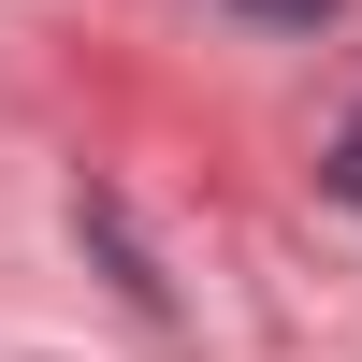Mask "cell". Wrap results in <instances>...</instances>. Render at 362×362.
Here are the masks:
<instances>
[{
	"mask_svg": "<svg viewBox=\"0 0 362 362\" xmlns=\"http://www.w3.org/2000/svg\"><path fill=\"white\" fill-rule=\"evenodd\" d=\"M334 203H362V116L334 131Z\"/></svg>",
	"mask_w": 362,
	"mask_h": 362,
	"instance_id": "6da1fadb",
	"label": "cell"
},
{
	"mask_svg": "<svg viewBox=\"0 0 362 362\" xmlns=\"http://www.w3.org/2000/svg\"><path fill=\"white\" fill-rule=\"evenodd\" d=\"M247 15H261V29H319L334 0H247Z\"/></svg>",
	"mask_w": 362,
	"mask_h": 362,
	"instance_id": "7a4b0ae2",
	"label": "cell"
}]
</instances>
